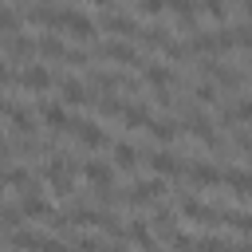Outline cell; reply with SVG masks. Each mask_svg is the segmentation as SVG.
I'll list each match as a JSON object with an SVG mask.
<instances>
[{"instance_id":"44","label":"cell","mask_w":252,"mask_h":252,"mask_svg":"<svg viewBox=\"0 0 252 252\" xmlns=\"http://www.w3.org/2000/svg\"><path fill=\"white\" fill-rule=\"evenodd\" d=\"M91 4H94V8H110V0H91Z\"/></svg>"},{"instance_id":"17","label":"cell","mask_w":252,"mask_h":252,"mask_svg":"<svg viewBox=\"0 0 252 252\" xmlns=\"http://www.w3.org/2000/svg\"><path fill=\"white\" fill-rule=\"evenodd\" d=\"M217 220L244 232V236H252V213H244V209H217Z\"/></svg>"},{"instance_id":"14","label":"cell","mask_w":252,"mask_h":252,"mask_svg":"<svg viewBox=\"0 0 252 252\" xmlns=\"http://www.w3.org/2000/svg\"><path fill=\"white\" fill-rule=\"evenodd\" d=\"M102 28H106V32H114L118 39H126V35H138V20H134L130 12H114V8L102 16Z\"/></svg>"},{"instance_id":"40","label":"cell","mask_w":252,"mask_h":252,"mask_svg":"<svg viewBox=\"0 0 252 252\" xmlns=\"http://www.w3.org/2000/svg\"><path fill=\"white\" fill-rule=\"evenodd\" d=\"M232 110H236V118H240V122H248V126H252V98H236V106H232Z\"/></svg>"},{"instance_id":"36","label":"cell","mask_w":252,"mask_h":252,"mask_svg":"<svg viewBox=\"0 0 252 252\" xmlns=\"http://www.w3.org/2000/svg\"><path fill=\"white\" fill-rule=\"evenodd\" d=\"M169 244H173V252H197V236H185V232H173Z\"/></svg>"},{"instance_id":"46","label":"cell","mask_w":252,"mask_h":252,"mask_svg":"<svg viewBox=\"0 0 252 252\" xmlns=\"http://www.w3.org/2000/svg\"><path fill=\"white\" fill-rule=\"evenodd\" d=\"M0 189H4V177H0Z\"/></svg>"},{"instance_id":"33","label":"cell","mask_w":252,"mask_h":252,"mask_svg":"<svg viewBox=\"0 0 252 252\" xmlns=\"http://www.w3.org/2000/svg\"><path fill=\"white\" fill-rule=\"evenodd\" d=\"M197 8H201V12H209L213 20H224V16H228V0H201Z\"/></svg>"},{"instance_id":"38","label":"cell","mask_w":252,"mask_h":252,"mask_svg":"<svg viewBox=\"0 0 252 252\" xmlns=\"http://www.w3.org/2000/svg\"><path fill=\"white\" fill-rule=\"evenodd\" d=\"M232 146L244 150V154H252V134H248L244 126H236V130H232Z\"/></svg>"},{"instance_id":"18","label":"cell","mask_w":252,"mask_h":252,"mask_svg":"<svg viewBox=\"0 0 252 252\" xmlns=\"http://www.w3.org/2000/svg\"><path fill=\"white\" fill-rule=\"evenodd\" d=\"M138 39H142V47H169V32L161 28V24H146V28H138Z\"/></svg>"},{"instance_id":"7","label":"cell","mask_w":252,"mask_h":252,"mask_svg":"<svg viewBox=\"0 0 252 252\" xmlns=\"http://www.w3.org/2000/svg\"><path fill=\"white\" fill-rule=\"evenodd\" d=\"M75 142L83 146V150H102L106 146V130L94 122V118H75Z\"/></svg>"},{"instance_id":"31","label":"cell","mask_w":252,"mask_h":252,"mask_svg":"<svg viewBox=\"0 0 252 252\" xmlns=\"http://www.w3.org/2000/svg\"><path fill=\"white\" fill-rule=\"evenodd\" d=\"M71 252H106V240H98V236H75Z\"/></svg>"},{"instance_id":"10","label":"cell","mask_w":252,"mask_h":252,"mask_svg":"<svg viewBox=\"0 0 252 252\" xmlns=\"http://www.w3.org/2000/svg\"><path fill=\"white\" fill-rule=\"evenodd\" d=\"M177 205H181L185 220H201V224H213V228L220 224V220H217V209H213V205H201L197 197H185V193H181V197H177Z\"/></svg>"},{"instance_id":"26","label":"cell","mask_w":252,"mask_h":252,"mask_svg":"<svg viewBox=\"0 0 252 252\" xmlns=\"http://www.w3.org/2000/svg\"><path fill=\"white\" fill-rule=\"evenodd\" d=\"M146 130H150L158 142H173V138H177V122H173V118H150Z\"/></svg>"},{"instance_id":"8","label":"cell","mask_w":252,"mask_h":252,"mask_svg":"<svg viewBox=\"0 0 252 252\" xmlns=\"http://www.w3.org/2000/svg\"><path fill=\"white\" fill-rule=\"evenodd\" d=\"M142 158L150 161V169L158 173V177H177L185 165H181V158L173 154V150H142Z\"/></svg>"},{"instance_id":"6","label":"cell","mask_w":252,"mask_h":252,"mask_svg":"<svg viewBox=\"0 0 252 252\" xmlns=\"http://www.w3.org/2000/svg\"><path fill=\"white\" fill-rule=\"evenodd\" d=\"M165 197V181L161 177H146V181H134L130 193H126V205H154Z\"/></svg>"},{"instance_id":"41","label":"cell","mask_w":252,"mask_h":252,"mask_svg":"<svg viewBox=\"0 0 252 252\" xmlns=\"http://www.w3.org/2000/svg\"><path fill=\"white\" fill-rule=\"evenodd\" d=\"M12 83H16V75H12V67L0 59V91H4V87H12Z\"/></svg>"},{"instance_id":"2","label":"cell","mask_w":252,"mask_h":252,"mask_svg":"<svg viewBox=\"0 0 252 252\" xmlns=\"http://www.w3.org/2000/svg\"><path fill=\"white\" fill-rule=\"evenodd\" d=\"M201 75L213 83V87H224V91H236V87H244V75L232 67V63H224V59H201Z\"/></svg>"},{"instance_id":"29","label":"cell","mask_w":252,"mask_h":252,"mask_svg":"<svg viewBox=\"0 0 252 252\" xmlns=\"http://www.w3.org/2000/svg\"><path fill=\"white\" fill-rule=\"evenodd\" d=\"M0 177H4V185H32V173L24 169V165H8V169H0Z\"/></svg>"},{"instance_id":"22","label":"cell","mask_w":252,"mask_h":252,"mask_svg":"<svg viewBox=\"0 0 252 252\" xmlns=\"http://www.w3.org/2000/svg\"><path fill=\"white\" fill-rule=\"evenodd\" d=\"M8 240H12V248H20V252H39V244H43V232H32V228H16Z\"/></svg>"},{"instance_id":"16","label":"cell","mask_w":252,"mask_h":252,"mask_svg":"<svg viewBox=\"0 0 252 252\" xmlns=\"http://www.w3.org/2000/svg\"><path fill=\"white\" fill-rule=\"evenodd\" d=\"M138 71H142V79H146L150 87H173V79H177V75H173L165 63H158V59H154V63H142Z\"/></svg>"},{"instance_id":"39","label":"cell","mask_w":252,"mask_h":252,"mask_svg":"<svg viewBox=\"0 0 252 252\" xmlns=\"http://www.w3.org/2000/svg\"><path fill=\"white\" fill-rule=\"evenodd\" d=\"M161 8H165V0H138V4H134L138 16H158Z\"/></svg>"},{"instance_id":"25","label":"cell","mask_w":252,"mask_h":252,"mask_svg":"<svg viewBox=\"0 0 252 252\" xmlns=\"http://www.w3.org/2000/svg\"><path fill=\"white\" fill-rule=\"evenodd\" d=\"M130 240H134L142 252H158V244H154V232H150V224H146V220H130Z\"/></svg>"},{"instance_id":"23","label":"cell","mask_w":252,"mask_h":252,"mask_svg":"<svg viewBox=\"0 0 252 252\" xmlns=\"http://www.w3.org/2000/svg\"><path fill=\"white\" fill-rule=\"evenodd\" d=\"M4 51H8L12 59H32L35 43H32L28 35H4Z\"/></svg>"},{"instance_id":"1","label":"cell","mask_w":252,"mask_h":252,"mask_svg":"<svg viewBox=\"0 0 252 252\" xmlns=\"http://www.w3.org/2000/svg\"><path fill=\"white\" fill-rule=\"evenodd\" d=\"M177 110H181V126L193 134V138H201L209 150H224V142L217 138V130H213V122H209V114L197 106V102H173Z\"/></svg>"},{"instance_id":"19","label":"cell","mask_w":252,"mask_h":252,"mask_svg":"<svg viewBox=\"0 0 252 252\" xmlns=\"http://www.w3.org/2000/svg\"><path fill=\"white\" fill-rule=\"evenodd\" d=\"M138 158H142V150H138L134 142H114V165H118V169L130 173V169L138 165Z\"/></svg>"},{"instance_id":"5","label":"cell","mask_w":252,"mask_h":252,"mask_svg":"<svg viewBox=\"0 0 252 252\" xmlns=\"http://www.w3.org/2000/svg\"><path fill=\"white\" fill-rule=\"evenodd\" d=\"M51 83H55V79H51V71H47L43 63H24V67H20V75H16V87L35 91V94H43Z\"/></svg>"},{"instance_id":"35","label":"cell","mask_w":252,"mask_h":252,"mask_svg":"<svg viewBox=\"0 0 252 252\" xmlns=\"http://www.w3.org/2000/svg\"><path fill=\"white\" fill-rule=\"evenodd\" d=\"M51 193H55V197H71V193H75V177H71V173L55 177V181H51Z\"/></svg>"},{"instance_id":"27","label":"cell","mask_w":252,"mask_h":252,"mask_svg":"<svg viewBox=\"0 0 252 252\" xmlns=\"http://www.w3.org/2000/svg\"><path fill=\"white\" fill-rule=\"evenodd\" d=\"M94 102H98L94 110H98L102 118H122V110H126V98H114V94H98Z\"/></svg>"},{"instance_id":"42","label":"cell","mask_w":252,"mask_h":252,"mask_svg":"<svg viewBox=\"0 0 252 252\" xmlns=\"http://www.w3.org/2000/svg\"><path fill=\"white\" fill-rule=\"evenodd\" d=\"M8 158H12V142H4V138H0V165H4Z\"/></svg>"},{"instance_id":"30","label":"cell","mask_w":252,"mask_h":252,"mask_svg":"<svg viewBox=\"0 0 252 252\" xmlns=\"http://www.w3.org/2000/svg\"><path fill=\"white\" fill-rule=\"evenodd\" d=\"M193 98H197L201 106H213V102L220 98V87H213V83H197V87H193Z\"/></svg>"},{"instance_id":"43","label":"cell","mask_w":252,"mask_h":252,"mask_svg":"<svg viewBox=\"0 0 252 252\" xmlns=\"http://www.w3.org/2000/svg\"><path fill=\"white\" fill-rule=\"evenodd\" d=\"M232 252H252V240H240V244H232Z\"/></svg>"},{"instance_id":"3","label":"cell","mask_w":252,"mask_h":252,"mask_svg":"<svg viewBox=\"0 0 252 252\" xmlns=\"http://www.w3.org/2000/svg\"><path fill=\"white\" fill-rule=\"evenodd\" d=\"M55 87H59V102H63V106H87V102L98 98V94H91V87H87L83 79H75V75H59Z\"/></svg>"},{"instance_id":"32","label":"cell","mask_w":252,"mask_h":252,"mask_svg":"<svg viewBox=\"0 0 252 252\" xmlns=\"http://www.w3.org/2000/svg\"><path fill=\"white\" fill-rule=\"evenodd\" d=\"M94 197H98V205H102V209H114V205H122V201H126V193H118L114 185H110V189H94Z\"/></svg>"},{"instance_id":"13","label":"cell","mask_w":252,"mask_h":252,"mask_svg":"<svg viewBox=\"0 0 252 252\" xmlns=\"http://www.w3.org/2000/svg\"><path fill=\"white\" fill-rule=\"evenodd\" d=\"M220 185H228L236 197H252V169L228 165V169H220Z\"/></svg>"},{"instance_id":"45","label":"cell","mask_w":252,"mask_h":252,"mask_svg":"<svg viewBox=\"0 0 252 252\" xmlns=\"http://www.w3.org/2000/svg\"><path fill=\"white\" fill-rule=\"evenodd\" d=\"M244 16H248V20H252V0H244Z\"/></svg>"},{"instance_id":"21","label":"cell","mask_w":252,"mask_h":252,"mask_svg":"<svg viewBox=\"0 0 252 252\" xmlns=\"http://www.w3.org/2000/svg\"><path fill=\"white\" fill-rule=\"evenodd\" d=\"M8 122H12V130H16L20 138H32V134H35V126H32V110H28V106H20V102L12 106Z\"/></svg>"},{"instance_id":"11","label":"cell","mask_w":252,"mask_h":252,"mask_svg":"<svg viewBox=\"0 0 252 252\" xmlns=\"http://www.w3.org/2000/svg\"><path fill=\"white\" fill-rule=\"evenodd\" d=\"M83 177H87L94 189H110V181H114V165L102 161V158H91V161H83Z\"/></svg>"},{"instance_id":"9","label":"cell","mask_w":252,"mask_h":252,"mask_svg":"<svg viewBox=\"0 0 252 252\" xmlns=\"http://www.w3.org/2000/svg\"><path fill=\"white\" fill-rule=\"evenodd\" d=\"M39 118H43L55 134H63V130L75 126V118H71V110H67L63 102H39Z\"/></svg>"},{"instance_id":"4","label":"cell","mask_w":252,"mask_h":252,"mask_svg":"<svg viewBox=\"0 0 252 252\" xmlns=\"http://www.w3.org/2000/svg\"><path fill=\"white\" fill-rule=\"evenodd\" d=\"M94 55L114 59V63H122V67H142V63H146V59L138 55V47H134V43H126V39H106V43H98V47H94Z\"/></svg>"},{"instance_id":"20","label":"cell","mask_w":252,"mask_h":252,"mask_svg":"<svg viewBox=\"0 0 252 252\" xmlns=\"http://www.w3.org/2000/svg\"><path fill=\"white\" fill-rule=\"evenodd\" d=\"M146 224H150V228H158L161 236H173V232H177V217H173V209H165V205H158V209H154V217H150Z\"/></svg>"},{"instance_id":"24","label":"cell","mask_w":252,"mask_h":252,"mask_svg":"<svg viewBox=\"0 0 252 252\" xmlns=\"http://www.w3.org/2000/svg\"><path fill=\"white\" fill-rule=\"evenodd\" d=\"M35 51L47 55V59H67V43H63L59 35H39V39H35Z\"/></svg>"},{"instance_id":"47","label":"cell","mask_w":252,"mask_h":252,"mask_svg":"<svg viewBox=\"0 0 252 252\" xmlns=\"http://www.w3.org/2000/svg\"><path fill=\"white\" fill-rule=\"evenodd\" d=\"M39 4H47V0H39Z\"/></svg>"},{"instance_id":"34","label":"cell","mask_w":252,"mask_h":252,"mask_svg":"<svg viewBox=\"0 0 252 252\" xmlns=\"http://www.w3.org/2000/svg\"><path fill=\"white\" fill-rule=\"evenodd\" d=\"M228 35H232V43H236V47H248V51H252V24L228 28Z\"/></svg>"},{"instance_id":"28","label":"cell","mask_w":252,"mask_h":252,"mask_svg":"<svg viewBox=\"0 0 252 252\" xmlns=\"http://www.w3.org/2000/svg\"><path fill=\"white\" fill-rule=\"evenodd\" d=\"M122 122H126V126H146V122H150V106H146V102H126Z\"/></svg>"},{"instance_id":"15","label":"cell","mask_w":252,"mask_h":252,"mask_svg":"<svg viewBox=\"0 0 252 252\" xmlns=\"http://www.w3.org/2000/svg\"><path fill=\"white\" fill-rule=\"evenodd\" d=\"M189 181L201 185V189L220 185V165H213V161H193V165H189Z\"/></svg>"},{"instance_id":"12","label":"cell","mask_w":252,"mask_h":252,"mask_svg":"<svg viewBox=\"0 0 252 252\" xmlns=\"http://www.w3.org/2000/svg\"><path fill=\"white\" fill-rule=\"evenodd\" d=\"M20 213H24V217H35V220H47V217H51L55 209H51V205H47V201L39 197V189H35V181H32V185L24 189V201H20Z\"/></svg>"},{"instance_id":"37","label":"cell","mask_w":252,"mask_h":252,"mask_svg":"<svg viewBox=\"0 0 252 252\" xmlns=\"http://www.w3.org/2000/svg\"><path fill=\"white\" fill-rule=\"evenodd\" d=\"M16 28H20V16L12 8H0V32L4 35H16Z\"/></svg>"}]
</instances>
